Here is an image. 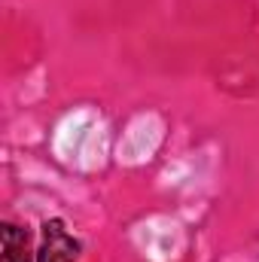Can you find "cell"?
Here are the masks:
<instances>
[{"label":"cell","mask_w":259,"mask_h":262,"mask_svg":"<svg viewBox=\"0 0 259 262\" xmlns=\"http://www.w3.org/2000/svg\"><path fill=\"white\" fill-rule=\"evenodd\" d=\"M82 253V244L67 232L64 220H46L40 232V250L34 253V262H76Z\"/></svg>","instance_id":"1"},{"label":"cell","mask_w":259,"mask_h":262,"mask_svg":"<svg viewBox=\"0 0 259 262\" xmlns=\"http://www.w3.org/2000/svg\"><path fill=\"white\" fill-rule=\"evenodd\" d=\"M0 244H3L0 262H31V232H28V226L3 223L0 226Z\"/></svg>","instance_id":"2"}]
</instances>
